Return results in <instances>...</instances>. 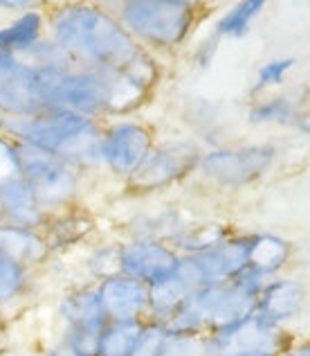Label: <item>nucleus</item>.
Returning a JSON list of instances; mask_svg holds the SVG:
<instances>
[{
    "label": "nucleus",
    "mask_w": 310,
    "mask_h": 356,
    "mask_svg": "<svg viewBox=\"0 0 310 356\" xmlns=\"http://www.w3.org/2000/svg\"><path fill=\"white\" fill-rule=\"evenodd\" d=\"M54 316H56V325H59V332L63 330L101 332L108 323L95 282H83L72 289H65L59 296V300H56Z\"/></svg>",
    "instance_id": "nucleus-15"
},
{
    "label": "nucleus",
    "mask_w": 310,
    "mask_h": 356,
    "mask_svg": "<svg viewBox=\"0 0 310 356\" xmlns=\"http://www.w3.org/2000/svg\"><path fill=\"white\" fill-rule=\"evenodd\" d=\"M5 332H7V314L0 312V339H3Z\"/></svg>",
    "instance_id": "nucleus-38"
},
{
    "label": "nucleus",
    "mask_w": 310,
    "mask_h": 356,
    "mask_svg": "<svg viewBox=\"0 0 310 356\" xmlns=\"http://www.w3.org/2000/svg\"><path fill=\"white\" fill-rule=\"evenodd\" d=\"M34 356H45V354H43V350H41V352H36Z\"/></svg>",
    "instance_id": "nucleus-41"
},
{
    "label": "nucleus",
    "mask_w": 310,
    "mask_h": 356,
    "mask_svg": "<svg viewBox=\"0 0 310 356\" xmlns=\"http://www.w3.org/2000/svg\"><path fill=\"white\" fill-rule=\"evenodd\" d=\"M21 176V165H18L16 143L0 134V185L9 178Z\"/></svg>",
    "instance_id": "nucleus-33"
},
{
    "label": "nucleus",
    "mask_w": 310,
    "mask_h": 356,
    "mask_svg": "<svg viewBox=\"0 0 310 356\" xmlns=\"http://www.w3.org/2000/svg\"><path fill=\"white\" fill-rule=\"evenodd\" d=\"M43 354H45V356H74V352H72L63 341H59V339H54L50 345H45V348H43Z\"/></svg>",
    "instance_id": "nucleus-36"
},
{
    "label": "nucleus",
    "mask_w": 310,
    "mask_h": 356,
    "mask_svg": "<svg viewBox=\"0 0 310 356\" xmlns=\"http://www.w3.org/2000/svg\"><path fill=\"white\" fill-rule=\"evenodd\" d=\"M277 149L272 145H255L241 149H216V152L203 154L196 172L205 181L218 187H241L246 183L257 181L261 174L270 170L275 163Z\"/></svg>",
    "instance_id": "nucleus-9"
},
{
    "label": "nucleus",
    "mask_w": 310,
    "mask_h": 356,
    "mask_svg": "<svg viewBox=\"0 0 310 356\" xmlns=\"http://www.w3.org/2000/svg\"><path fill=\"white\" fill-rule=\"evenodd\" d=\"M41 3H36V0H0V9L3 12H14V14H21V12H27V9H34V7H39Z\"/></svg>",
    "instance_id": "nucleus-35"
},
{
    "label": "nucleus",
    "mask_w": 310,
    "mask_h": 356,
    "mask_svg": "<svg viewBox=\"0 0 310 356\" xmlns=\"http://www.w3.org/2000/svg\"><path fill=\"white\" fill-rule=\"evenodd\" d=\"M250 122L252 124H270V122H277V124H297V111L293 106V102L288 97H272L268 102H261V104L252 106L250 111Z\"/></svg>",
    "instance_id": "nucleus-29"
},
{
    "label": "nucleus",
    "mask_w": 310,
    "mask_h": 356,
    "mask_svg": "<svg viewBox=\"0 0 310 356\" xmlns=\"http://www.w3.org/2000/svg\"><path fill=\"white\" fill-rule=\"evenodd\" d=\"M205 284L200 280L198 268H196V264H193V259L182 257L171 277H166V280H162V282L148 286L146 321L166 325L175 316L178 309L191 298V293H196Z\"/></svg>",
    "instance_id": "nucleus-13"
},
{
    "label": "nucleus",
    "mask_w": 310,
    "mask_h": 356,
    "mask_svg": "<svg viewBox=\"0 0 310 356\" xmlns=\"http://www.w3.org/2000/svg\"><path fill=\"white\" fill-rule=\"evenodd\" d=\"M146 327V321L106 323L99 334V356H130Z\"/></svg>",
    "instance_id": "nucleus-26"
},
{
    "label": "nucleus",
    "mask_w": 310,
    "mask_h": 356,
    "mask_svg": "<svg viewBox=\"0 0 310 356\" xmlns=\"http://www.w3.org/2000/svg\"><path fill=\"white\" fill-rule=\"evenodd\" d=\"M48 36L79 68L121 70L155 86L160 68L153 54L133 41L103 3H48Z\"/></svg>",
    "instance_id": "nucleus-1"
},
{
    "label": "nucleus",
    "mask_w": 310,
    "mask_h": 356,
    "mask_svg": "<svg viewBox=\"0 0 310 356\" xmlns=\"http://www.w3.org/2000/svg\"><path fill=\"white\" fill-rule=\"evenodd\" d=\"M239 356H277V354H239Z\"/></svg>",
    "instance_id": "nucleus-39"
},
{
    "label": "nucleus",
    "mask_w": 310,
    "mask_h": 356,
    "mask_svg": "<svg viewBox=\"0 0 310 356\" xmlns=\"http://www.w3.org/2000/svg\"><path fill=\"white\" fill-rule=\"evenodd\" d=\"M45 108L41 77L16 57L0 61V115L21 118Z\"/></svg>",
    "instance_id": "nucleus-12"
},
{
    "label": "nucleus",
    "mask_w": 310,
    "mask_h": 356,
    "mask_svg": "<svg viewBox=\"0 0 310 356\" xmlns=\"http://www.w3.org/2000/svg\"><path fill=\"white\" fill-rule=\"evenodd\" d=\"M293 341L284 327L268 323L257 312L239 323L225 325L203 336V356H239V354H281Z\"/></svg>",
    "instance_id": "nucleus-6"
},
{
    "label": "nucleus",
    "mask_w": 310,
    "mask_h": 356,
    "mask_svg": "<svg viewBox=\"0 0 310 356\" xmlns=\"http://www.w3.org/2000/svg\"><path fill=\"white\" fill-rule=\"evenodd\" d=\"M103 5L133 41L148 52L180 48L200 12V5L191 0H126L115 7Z\"/></svg>",
    "instance_id": "nucleus-3"
},
{
    "label": "nucleus",
    "mask_w": 310,
    "mask_h": 356,
    "mask_svg": "<svg viewBox=\"0 0 310 356\" xmlns=\"http://www.w3.org/2000/svg\"><path fill=\"white\" fill-rule=\"evenodd\" d=\"M16 154L18 165H21V176L30 183L45 212L54 214L81 203L86 176L79 170L61 161L59 156L30 145L16 143Z\"/></svg>",
    "instance_id": "nucleus-4"
},
{
    "label": "nucleus",
    "mask_w": 310,
    "mask_h": 356,
    "mask_svg": "<svg viewBox=\"0 0 310 356\" xmlns=\"http://www.w3.org/2000/svg\"><path fill=\"white\" fill-rule=\"evenodd\" d=\"M169 339H171V334L166 332L164 325L146 321L144 332L139 336V341L130 356H164Z\"/></svg>",
    "instance_id": "nucleus-30"
},
{
    "label": "nucleus",
    "mask_w": 310,
    "mask_h": 356,
    "mask_svg": "<svg viewBox=\"0 0 310 356\" xmlns=\"http://www.w3.org/2000/svg\"><path fill=\"white\" fill-rule=\"evenodd\" d=\"M266 3L263 0H243L236 3L218 23H216V36H227V39H241L250 32L252 21L263 12Z\"/></svg>",
    "instance_id": "nucleus-27"
},
{
    "label": "nucleus",
    "mask_w": 310,
    "mask_h": 356,
    "mask_svg": "<svg viewBox=\"0 0 310 356\" xmlns=\"http://www.w3.org/2000/svg\"><path fill=\"white\" fill-rule=\"evenodd\" d=\"M7 57V52H3V50H0V61H3Z\"/></svg>",
    "instance_id": "nucleus-40"
},
{
    "label": "nucleus",
    "mask_w": 310,
    "mask_h": 356,
    "mask_svg": "<svg viewBox=\"0 0 310 356\" xmlns=\"http://www.w3.org/2000/svg\"><path fill=\"white\" fill-rule=\"evenodd\" d=\"M45 108L70 111L90 120L108 118L110 70L74 68L56 74H39Z\"/></svg>",
    "instance_id": "nucleus-5"
},
{
    "label": "nucleus",
    "mask_w": 310,
    "mask_h": 356,
    "mask_svg": "<svg viewBox=\"0 0 310 356\" xmlns=\"http://www.w3.org/2000/svg\"><path fill=\"white\" fill-rule=\"evenodd\" d=\"M97 291L108 323L115 321H146L148 286L126 275H110L99 280Z\"/></svg>",
    "instance_id": "nucleus-16"
},
{
    "label": "nucleus",
    "mask_w": 310,
    "mask_h": 356,
    "mask_svg": "<svg viewBox=\"0 0 310 356\" xmlns=\"http://www.w3.org/2000/svg\"><path fill=\"white\" fill-rule=\"evenodd\" d=\"M103 120H90L70 111L43 108L39 113L7 118L0 115V134L14 143L30 145L59 156L83 176L101 172Z\"/></svg>",
    "instance_id": "nucleus-2"
},
{
    "label": "nucleus",
    "mask_w": 310,
    "mask_h": 356,
    "mask_svg": "<svg viewBox=\"0 0 310 356\" xmlns=\"http://www.w3.org/2000/svg\"><path fill=\"white\" fill-rule=\"evenodd\" d=\"M34 282L36 273L0 257V312L7 314L9 309L25 302V298L32 296Z\"/></svg>",
    "instance_id": "nucleus-25"
},
{
    "label": "nucleus",
    "mask_w": 310,
    "mask_h": 356,
    "mask_svg": "<svg viewBox=\"0 0 310 356\" xmlns=\"http://www.w3.org/2000/svg\"><path fill=\"white\" fill-rule=\"evenodd\" d=\"M259 296L243 286L239 280H232L227 284L203 286L191 293L189 305L198 312L200 321L205 323L207 334L218 330V327L239 323L257 312Z\"/></svg>",
    "instance_id": "nucleus-10"
},
{
    "label": "nucleus",
    "mask_w": 310,
    "mask_h": 356,
    "mask_svg": "<svg viewBox=\"0 0 310 356\" xmlns=\"http://www.w3.org/2000/svg\"><path fill=\"white\" fill-rule=\"evenodd\" d=\"M306 291L297 280L275 277L266 284L257 300V314L266 318L268 323L284 327L288 321L302 312Z\"/></svg>",
    "instance_id": "nucleus-20"
},
{
    "label": "nucleus",
    "mask_w": 310,
    "mask_h": 356,
    "mask_svg": "<svg viewBox=\"0 0 310 356\" xmlns=\"http://www.w3.org/2000/svg\"><path fill=\"white\" fill-rule=\"evenodd\" d=\"M180 255L164 241L126 239L119 241V275L133 277L146 286H153L171 277L180 264Z\"/></svg>",
    "instance_id": "nucleus-11"
},
{
    "label": "nucleus",
    "mask_w": 310,
    "mask_h": 356,
    "mask_svg": "<svg viewBox=\"0 0 310 356\" xmlns=\"http://www.w3.org/2000/svg\"><path fill=\"white\" fill-rule=\"evenodd\" d=\"M99 334L90 330H63L56 339L68 345L74 356H99Z\"/></svg>",
    "instance_id": "nucleus-31"
},
{
    "label": "nucleus",
    "mask_w": 310,
    "mask_h": 356,
    "mask_svg": "<svg viewBox=\"0 0 310 356\" xmlns=\"http://www.w3.org/2000/svg\"><path fill=\"white\" fill-rule=\"evenodd\" d=\"M155 147V131L135 118H108L101 131V167L126 181Z\"/></svg>",
    "instance_id": "nucleus-7"
},
{
    "label": "nucleus",
    "mask_w": 310,
    "mask_h": 356,
    "mask_svg": "<svg viewBox=\"0 0 310 356\" xmlns=\"http://www.w3.org/2000/svg\"><path fill=\"white\" fill-rule=\"evenodd\" d=\"M230 235V230L225 223L218 221H200V223H189L180 235H178L169 246H171L180 257H193L216 248L223 243Z\"/></svg>",
    "instance_id": "nucleus-22"
},
{
    "label": "nucleus",
    "mask_w": 310,
    "mask_h": 356,
    "mask_svg": "<svg viewBox=\"0 0 310 356\" xmlns=\"http://www.w3.org/2000/svg\"><path fill=\"white\" fill-rule=\"evenodd\" d=\"M200 149L189 140H171L148 152L144 163L137 167L133 176H128L124 185L130 194H151L166 190L182 178L189 176L200 161Z\"/></svg>",
    "instance_id": "nucleus-8"
},
{
    "label": "nucleus",
    "mask_w": 310,
    "mask_h": 356,
    "mask_svg": "<svg viewBox=\"0 0 310 356\" xmlns=\"http://www.w3.org/2000/svg\"><path fill=\"white\" fill-rule=\"evenodd\" d=\"M286 356H310V339L302 343H293L286 350Z\"/></svg>",
    "instance_id": "nucleus-37"
},
{
    "label": "nucleus",
    "mask_w": 310,
    "mask_h": 356,
    "mask_svg": "<svg viewBox=\"0 0 310 356\" xmlns=\"http://www.w3.org/2000/svg\"><path fill=\"white\" fill-rule=\"evenodd\" d=\"M252 237H227L216 248L193 255V264L198 268L205 286L227 284L236 280L250 266Z\"/></svg>",
    "instance_id": "nucleus-17"
},
{
    "label": "nucleus",
    "mask_w": 310,
    "mask_h": 356,
    "mask_svg": "<svg viewBox=\"0 0 310 356\" xmlns=\"http://www.w3.org/2000/svg\"><path fill=\"white\" fill-rule=\"evenodd\" d=\"M290 255H293V246H290L288 239L279 237V235H270V232H263V235L252 237L250 268H255L259 273L272 280L288 264Z\"/></svg>",
    "instance_id": "nucleus-23"
},
{
    "label": "nucleus",
    "mask_w": 310,
    "mask_h": 356,
    "mask_svg": "<svg viewBox=\"0 0 310 356\" xmlns=\"http://www.w3.org/2000/svg\"><path fill=\"white\" fill-rule=\"evenodd\" d=\"M295 63H297V59H293V57L268 61V63L259 70V74H257V83H255V90H252V92H261V90L270 88V86H279V83L284 81L286 72L295 68Z\"/></svg>",
    "instance_id": "nucleus-32"
},
{
    "label": "nucleus",
    "mask_w": 310,
    "mask_h": 356,
    "mask_svg": "<svg viewBox=\"0 0 310 356\" xmlns=\"http://www.w3.org/2000/svg\"><path fill=\"white\" fill-rule=\"evenodd\" d=\"M88 282H99L103 277L119 273V241L117 243H97L90 255L83 259Z\"/></svg>",
    "instance_id": "nucleus-28"
},
{
    "label": "nucleus",
    "mask_w": 310,
    "mask_h": 356,
    "mask_svg": "<svg viewBox=\"0 0 310 356\" xmlns=\"http://www.w3.org/2000/svg\"><path fill=\"white\" fill-rule=\"evenodd\" d=\"M14 57L23 65H27L30 70H34L36 74H56V72H65L77 65L70 59V54L56 41H52L50 36H43L41 41H36L27 50L14 54Z\"/></svg>",
    "instance_id": "nucleus-24"
},
{
    "label": "nucleus",
    "mask_w": 310,
    "mask_h": 356,
    "mask_svg": "<svg viewBox=\"0 0 310 356\" xmlns=\"http://www.w3.org/2000/svg\"><path fill=\"white\" fill-rule=\"evenodd\" d=\"M0 257L32 273H39V268L48 266L54 259L41 230L16 228L3 221H0Z\"/></svg>",
    "instance_id": "nucleus-19"
},
{
    "label": "nucleus",
    "mask_w": 310,
    "mask_h": 356,
    "mask_svg": "<svg viewBox=\"0 0 310 356\" xmlns=\"http://www.w3.org/2000/svg\"><path fill=\"white\" fill-rule=\"evenodd\" d=\"M50 214L41 208L34 190L23 176L9 178L0 185V221L16 228L43 230Z\"/></svg>",
    "instance_id": "nucleus-18"
},
{
    "label": "nucleus",
    "mask_w": 310,
    "mask_h": 356,
    "mask_svg": "<svg viewBox=\"0 0 310 356\" xmlns=\"http://www.w3.org/2000/svg\"><path fill=\"white\" fill-rule=\"evenodd\" d=\"M45 5L27 9V12L16 14L9 23L0 25V50L7 54H18L27 50L43 36H48V14H45Z\"/></svg>",
    "instance_id": "nucleus-21"
},
{
    "label": "nucleus",
    "mask_w": 310,
    "mask_h": 356,
    "mask_svg": "<svg viewBox=\"0 0 310 356\" xmlns=\"http://www.w3.org/2000/svg\"><path fill=\"white\" fill-rule=\"evenodd\" d=\"M164 356H203V339H191V336H171Z\"/></svg>",
    "instance_id": "nucleus-34"
},
{
    "label": "nucleus",
    "mask_w": 310,
    "mask_h": 356,
    "mask_svg": "<svg viewBox=\"0 0 310 356\" xmlns=\"http://www.w3.org/2000/svg\"><path fill=\"white\" fill-rule=\"evenodd\" d=\"M97 230H99L97 214L90 208H86L83 203H77L61 212L50 214L41 232L45 241H48L52 257H56L90 241L97 235Z\"/></svg>",
    "instance_id": "nucleus-14"
}]
</instances>
